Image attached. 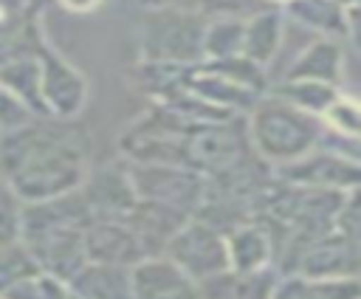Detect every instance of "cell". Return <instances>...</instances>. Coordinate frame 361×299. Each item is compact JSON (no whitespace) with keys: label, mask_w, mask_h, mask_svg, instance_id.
<instances>
[{"label":"cell","mask_w":361,"mask_h":299,"mask_svg":"<svg viewBox=\"0 0 361 299\" xmlns=\"http://www.w3.org/2000/svg\"><path fill=\"white\" fill-rule=\"evenodd\" d=\"M71 118L34 116L0 133V178L20 203L79 189L87 175V138Z\"/></svg>","instance_id":"1"},{"label":"cell","mask_w":361,"mask_h":299,"mask_svg":"<svg viewBox=\"0 0 361 299\" xmlns=\"http://www.w3.org/2000/svg\"><path fill=\"white\" fill-rule=\"evenodd\" d=\"M90 223L93 214L79 189L39 203H23L20 243L42 274L68 282L87 262L82 234Z\"/></svg>","instance_id":"2"},{"label":"cell","mask_w":361,"mask_h":299,"mask_svg":"<svg viewBox=\"0 0 361 299\" xmlns=\"http://www.w3.org/2000/svg\"><path fill=\"white\" fill-rule=\"evenodd\" d=\"M245 133L251 150L268 166L290 164L307 155L310 150H316L324 138V127L319 116L305 113L274 93H262L254 102L245 118Z\"/></svg>","instance_id":"3"},{"label":"cell","mask_w":361,"mask_h":299,"mask_svg":"<svg viewBox=\"0 0 361 299\" xmlns=\"http://www.w3.org/2000/svg\"><path fill=\"white\" fill-rule=\"evenodd\" d=\"M206 17L180 8H152L141 28V59L166 65L200 62Z\"/></svg>","instance_id":"4"},{"label":"cell","mask_w":361,"mask_h":299,"mask_svg":"<svg viewBox=\"0 0 361 299\" xmlns=\"http://www.w3.org/2000/svg\"><path fill=\"white\" fill-rule=\"evenodd\" d=\"M251 141L245 133V118L231 116L226 121H212L200 124L189 138H186V164L189 169L200 172L203 178L220 175L245 158H251Z\"/></svg>","instance_id":"5"},{"label":"cell","mask_w":361,"mask_h":299,"mask_svg":"<svg viewBox=\"0 0 361 299\" xmlns=\"http://www.w3.org/2000/svg\"><path fill=\"white\" fill-rule=\"evenodd\" d=\"M133 189L141 200H152L183 214H195L203 200L206 178L189 166H169V164H127Z\"/></svg>","instance_id":"6"},{"label":"cell","mask_w":361,"mask_h":299,"mask_svg":"<svg viewBox=\"0 0 361 299\" xmlns=\"http://www.w3.org/2000/svg\"><path fill=\"white\" fill-rule=\"evenodd\" d=\"M164 257L172 260L186 276L195 282H203L209 276H217L228 271V257H226V237L206 226L197 217H189L164 245Z\"/></svg>","instance_id":"7"},{"label":"cell","mask_w":361,"mask_h":299,"mask_svg":"<svg viewBox=\"0 0 361 299\" xmlns=\"http://www.w3.org/2000/svg\"><path fill=\"white\" fill-rule=\"evenodd\" d=\"M358 158H350L344 152L316 147L307 155L274 166V178L302 186V189H333V192H355L358 189Z\"/></svg>","instance_id":"8"},{"label":"cell","mask_w":361,"mask_h":299,"mask_svg":"<svg viewBox=\"0 0 361 299\" xmlns=\"http://www.w3.org/2000/svg\"><path fill=\"white\" fill-rule=\"evenodd\" d=\"M39 93L45 113L54 118H73L87 102L85 76L54 45H48V39L39 45Z\"/></svg>","instance_id":"9"},{"label":"cell","mask_w":361,"mask_h":299,"mask_svg":"<svg viewBox=\"0 0 361 299\" xmlns=\"http://www.w3.org/2000/svg\"><path fill=\"white\" fill-rule=\"evenodd\" d=\"M79 192L93 220H124L138 200L127 164H104L87 172L85 181L79 183Z\"/></svg>","instance_id":"10"},{"label":"cell","mask_w":361,"mask_h":299,"mask_svg":"<svg viewBox=\"0 0 361 299\" xmlns=\"http://www.w3.org/2000/svg\"><path fill=\"white\" fill-rule=\"evenodd\" d=\"M82 243H85L87 262H107V265L133 268L135 262L149 257L144 243L138 240V234L124 220H93L85 228Z\"/></svg>","instance_id":"11"},{"label":"cell","mask_w":361,"mask_h":299,"mask_svg":"<svg viewBox=\"0 0 361 299\" xmlns=\"http://www.w3.org/2000/svg\"><path fill=\"white\" fill-rule=\"evenodd\" d=\"M133 299H200L197 282L164 254L147 257L130 268Z\"/></svg>","instance_id":"12"},{"label":"cell","mask_w":361,"mask_h":299,"mask_svg":"<svg viewBox=\"0 0 361 299\" xmlns=\"http://www.w3.org/2000/svg\"><path fill=\"white\" fill-rule=\"evenodd\" d=\"M226 237V257H228V271L237 274H257L265 268H276V248L268 231L248 220L237 228H231Z\"/></svg>","instance_id":"13"},{"label":"cell","mask_w":361,"mask_h":299,"mask_svg":"<svg viewBox=\"0 0 361 299\" xmlns=\"http://www.w3.org/2000/svg\"><path fill=\"white\" fill-rule=\"evenodd\" d=\"M285 79H307V82H322V85L341 90V82H344V48H341V42L333 37H316L290 62Z\"/></svg>","instance_id":"14"},{"label":"cell","mask_w":361,"mask_h":299,"mask_svg":"<svg viewBox=\"0 0 361 299\" xmlns=\"http://www.w3.org/2000/svg\"><path fill=\"white\" fill-rule=\"evenodd\" d=\"M186 220H189V214L161 206V203H152V200H141V197L135 200L133 212L124 217V223L138 234V240L144 243L149 257L164 254V245Z\"/></svg>","instance_id":"15"},{"label":"cell","mask_w":361,"mask_h":299,"mask_svg":"<svg viewBox=\"0 0 361 299\" xmlns=\"http://www.w3.org/2000/svg\"><path fill=\"white\" fill-rule=\"evenodd\" d=\"M68 291L73 293V299H133L130 268L85 262L68 279Z\"/></svg>","instance_id":"16"},{"label":"cell","mask_w":361,"mask_h":299,"mask_svg":"<svg viewBox=\"0 0 361 299\" xmlns=\"http://www.w3.org/2000/svg\"><path fill=\"white\" fill-rule=\"evenodd\" d=\"M42 39L37 42V48L23 51L0 65V85L17 102H23L34 116H48L45 104H42V93H39V45H42Z\"/></svg>","instance_id":"17"},{"label":"cell","mask_w":361,"mask_h":299,"mask_svg":"<svg viewBox=\"0 0 361 299\" xmlns=\"http://www.w3.org/2000/svg\"><path fill=\"white\" fill-rule=\"evenodd\" d=\"M276 276H279L276 268H265L257 274L223 271L217 276L197 282V291L200 299H271Z\"/></svg>","instance_id":"18"},{"label":"cell","mask_w":361,"mask_h":299,"mask_svg":"<svg viewBox=\"0 0 361 299\" xmlns=\"http://www.w3.org/2000/svg\"><path fill=\"white\" fill-rule=\"evenodd\" d=\"M271 299H361V282L358 276L316 279L302 274H279Z\"/></svg>","instance_id":"19"},{"label":"cell","mask_w":361,"mask_h":299,"mask_svg":"<svg viewBox=\"0 0 361 299\" xmlns=\"http://www.w3.org/2000/svg\"><path fill=\"white\" fill-rule=\"evenodd\" d=\"M282 42V14L274 8H257L243 25V56L259 68H268Z\"/></svg>","instance_id":"20"},{"label":"cell","mask_w":361,"mask_h":299,"mask_svg":"<svg viewBox=\"0 0 361 299\" xmlns=\"http://www.w3.org/2000/svg\"><path fill=\"white\" fill-rule=\"evenodd\" d=\"M288 14L302 23L305 28L322 34V37H347V23H344V8L336 0H290L285 3Z\"/></svg>","instance_id":"21"},{"label":"cell","mask_w":361,"mask_h":299,"mask_svg":"<svg viewBox=\"0 0 361 299\" xmlns=\"http://www.w3.org/2000/svg\"><path fill=\"white\" fill-rule=\"evenodd\" d=\"M243 25L245 17H214L206 20L200 59H228L243 51Z\"/></svg>","instance_id":"22"},{"label":"cell","mask_w":361,"mask_h":299,"mask_svg":"<svg viewBox=\"0 0 361 299\" xmlns=\"http://www.w3.org/2000/svg\"><path fill=\"white\" fill-rule=\"evenodd\" d=\"M271 93L290 102L293 107H299L305 113L322 116V110L336 99L338 87H330L322 82H307V79H282L276 87H271Z\"/></svg>","instance_id":"23"},{"label":"cell","mask_w":361,"mask_h":299,"mask_svg":"<svg viewBox=\"0 0 361 299\" xmlns=\"http://www.w3.org/2000/svg\"><path fill=\"white\" fill-rule=\"evenodd\" d=\"M322 127L338 138H347V141H358L361 135V110H358V99L338 90L336 99L322 110L319 116Z\"/></svg>","instance_id":"24"},{"label":"cell","mask_w":361,"mask_h":299,"mask_svg":"<svg viewBox=\"0 0 361 299\" xmlns=\"http://www.w3.org/2000/svg\"><path fill=\"white\" fill-rule=\"evenodd\" d=\"M0 299H73V293L68 291V282L34 271L28 276H23L20 282H14L11 288H6L0 293Z\"/></svg>","instance_id":"25"},{"label":"cell","mask_w":361,"mask_h":299,"mask_svg":"<svg viewBox=\"0 0 361 299\" xmlns=\"http://www.w3.org/2000/svg\"><path fill=\"white\" fill-rule=\"evenodd\" d=\"M34 271H39V268H37V262L31 260V254L25 251V245L20 240L0 245V293L6 288H11L14 282H20L23 276L34 274Z\"/></svg>","instance_id":"26"},{"label":"cell","mask_w":361,"mask_h":299,"mask_svg":"<svg viewBox=\"0 0 361 299\" xmlns=\"http://www.w3.org/2000/svg\"><path fill=\"white\" fill-rule=\"evenodd\" d=\"M20 212H23V203L0 178V245L20 240Z\"/></svg>","instance_id":"27"},{"label":"cell","mask_w":361,"mask_h":299,"mask_svg":"<svg viewBox=\"0 0 361 299\" xmlns=\"http://www.w3.org/2000/svg\"><path fill=\"white\" fill-rule=\"evenodd\" d=\"M28 118H34V113H31L23 102H17V99L0 85V130L20 127V124L28 121Z\"/></svg>","instance_id":"28"},{"label":"cell","mask_w":361,"mask_h":299,"mask_svg":"<svg viewBox=\"0 0 361 299\" xmlns=\"http://www.w3.org/2000/svg\"><path fill=\"white\" fill-rule=\"evenodd\" d=\"M56 3L71 14H93L104 0H56Z\"/></svg>","instance_id":"29"},{"label":"cell","mask_w":361,"mask_h":299,"mask_svg":"<svg viewBox=\"0 0 361 299\" xmlns=\"http://www.w3.org/2000/svg\"><path fill=\"white\" fill-rule=\"evenodd\" d=\"M31 6V0H0V20L17 17Z\"/></svg>","instance_id":"30"},{"label":"cell","mask_w":361,"mask_h":299,"mask_svg":"<svg viewBox=\"0 0 361 299\" xmlns=\"http://www.w3.org/2000/svg\"><path fill=\"white\" fill-rule=\"evenodd\" d=\"M271 3H282V6H285V3H290V0H271Z\"/></svg>","instance_id":"31"},{"label":"cell","mask_w":361,"mask_h":299,"mask_svg":"<svg viewBox=\"0 0 361 299\" xmlns=\"http://www.w3.org/2000/svg\"><path fill=\"white\" fill-rule=\"evenodd\" d=\"M0 133H3V130H0Z\"/></svg>","instance_id":"32"}]
</instances>
